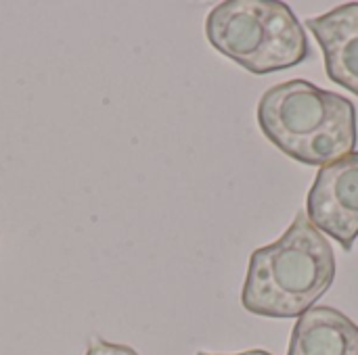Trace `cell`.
Masks as SVG:
<instances>
[{
	"mask_svg": "<svg viewBox=\"0 0 358 355\" xmlns=\"http://www.w3.org/2000/svg\"><path fill=\"white\" fill-rule=\"evenodd\" d=\"M336 255L306 211H300L285 234L252 253L241 291L245 312L264 318H300L331 289Z\"/></svg>",
	"mask_w": 358,
	"mask_h": 355,
	"instance_id": "1",
	"label": "cell"
},
{
	"mask_svg": "<svg viewBox=\"0 0 358 355\" xmlns=\"http://www.w3.org/2000/svg\"><path fill=\"white\" fill-rule=\"evenodd\" d=\"M258 126L281 153L304 165L334 163L355 153L358 142L355 103L306 80L268 88L258 103Z\"/></svg>",
	"mask_w": 358,
	"mask_h": 355,
	"instance_id": "2",
	"label": "cell"
},
{
	"mask_svg": "<svg viewBox=\"0 0 358 355\" xmlns=\"http://www.w3.org/2000/svg\"><path fill=\"white\" fill-rule=\"evenodd\" d=\"M214 50L254 75L292 69L310 59L306 29L279 0H224L206 17Z\"/></svg>",
	"mask_w": 358,
	"mask_h": 355,
	"instance_id": "3",
	"label": "cell"
},
{
	"mask_svg": "<svg viewBox=\"0 0 358 355\" xmlns=\"http://www.w3.org/2000/svg\"><path fill=\"white\" fill-rule=\"evenodd\" d=\"M306 218L321 234L352 251L358 239V151L319 169L306 197Z\"/></svg>",
	"mask_w": 358,
	"mask_h": 355,
	"instance_id": "4",
	"label": "cell"
},
{
	"mask_svg": "<svg viewBox=\"0 0 358 355\" xmlns=\"http://www.w3.org/2000/svg\"><path fill=\"white\" fill-rule=\"evenodd\" d=\"M315 33L327 77L358 96V2H346L306 21Z\"/></svg>",
	"mask_w": 358,
	"mask_h": 355,
	"instance_id": "5",
	"label": "cell"
},
{
	"mask_svg": "<svg viewBox=\"0 0 358 355\" xmlns=\"http://www.w3.org/2000/svg\"><path fill=\"white\" fill-rule=\"evenodd\" d=\"M287 355H358V326L336 308H313L298 318Z\"/></svg>",
	"mask_w": 358,
	"mask_h": 355,
	"instance_id": "6",
	"label": "cell"
},
{
	"mask_svg": "<svg viewBox=\"0 0 358 355\" xmlns=\"http://www.w3.org/2000/svg\"><path fill=\"white\" fill-rule=\"evenodd\" d=\"M86 355H138L130 345H122V343H111L105 341L101 337H92L88 343Z\"/></svg>",
	"mask_w": 358,
	"mask_h": 355,
	"instance_id": "7",
	"label": "cell"
},
{
	"mask_svg": "<svg viewBox=\"0 0 358 355\" xmlns=\"http://www.w3.org/2000/svg\"><path fill=\"white\" fill-rule=\"evenodd\" d=\"M197 355H214V354H203V352H199ZM235 355H273V354H268V352H264V349H250V352H243V354H235Z\"/></svg>",
	"mask_w": 358,
	"mask_h": 355,
	"instance_id": "8",
	"label": "cell"
}]
</instances>
